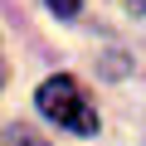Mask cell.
Listing matches in <instances>:
<instances>
[{"label": "cell", "mask_w": 146, "mask_h": 146, "mask_svg": "<svg viewBox=\"0 0 146 146\" xmlns=\"http://www.w3.org/2000/svg\"><path fill=\"white\" fill-rule=\"evenodd\" d=\"M34 102H39V112H44L49 122L68 127L73 136H93V131H98V107H93L88 88L73 78V73H54V78H44L39 93H34Z\"/></svg>", "instance_id": "obj_1"}, {"label": "cell", "mask_w": 146, "mask_h": 146, "mask_svg": "<svg viewBox=\"0 0 146 146\" xmlns=\"http://www.w3.org/2000/svg\"><path fill=\"white\" fill-rule=\"evenodd\" d=\"M0 146H49V141L34 136L29 127H5V131H0Z\"/></svg>", "instance_id": "obj_2"}, {"label": "cell", "mask_w": 146, "mask_h": 146, "mask_svg": "<svg viewBox=\"0 0 146 146\" xmlns=\"http://www.w3.org/2000/svg\"><path fill=\"white\" fill-rule=\"evenodd\" d=\"M127 10H136V15H146V0H127Z\"/></svg>", "instance_id": "obj_4"}, {"label": "cell", "mask_w": 146, "mask_h": 146, "mask_svg": "<svg viewBox=\"0 0 146 146\" xmlns=\"http://www.w3.org/2000/svg\"><path fill=\"white\" fill-rule=\"evenodd\" d=\"M49 10H54L58 20H73V15L83 10V0H49Z\"/></svg>", "instance_id": "obj_3"}, {"label": "cell", "mask_w": 146, "mask_h": 146, "mask_svg": "<svg viewBox=\"0 0 146 146\" xmlns=\"http://www.w3.org/2000/svg\"><path fill=\"white\" fill-rule=\"evenodd\" d=\"M0 83H5V68H0Z\"/></svg>", "instance_id": "obj_5"}]
</instances>
